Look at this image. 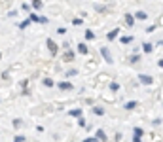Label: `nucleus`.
I'll list each match as a JSON object with an SVG mask.
<instances>
[{
  "mask_svg": "<svg viewBox=\"0 0 163 142\" xmlns=\"http://www.w3.org/2000/svg\"><path fill=\"white\" fill-rule=\"evenodd\" d=\"M142 134H144V131L140 127H135L133 129V138H142Z\"/></svg>",
  "mask_w": 163,
  "mask_h": 142,
  "instance_id": "obj_7",
  "label": "nucleus"
},
{
  "mask_svg": "<svg viewBox=\"0 0 163 142\" xmlns=\"http://www.w3.org/2000/svg\"><path fill=\"white\" fill-rule=\"evenodd\" d=\"M123 21H125V27H135V15H131V13H125Z\"/></svg>",
  "mask_w": 163,
  "mask_h": 142,
  "instance_id": "obj_4",
  "label": "nucleus"
},
{
  "mask_svg": "<svg viewBox=\"0 0 163 142\" xmlns=\"http://www.w3.org/2000/svg\"><path fill=\"white\" fill-rule=\"evenodd\" d=\"M135 19H139V21H144V19H148V13H146V11H142V10H139L137 13H135Z\"/></svg>",
  "mask_w": 163,
  "mask_h": 142,
  "instance_id": "obj_6",
  "label": "nucleus"
},
{
  "mask_svg": "<svg viewBox=\"0 0 163 142\" xmlns=\"http://www.w3.org/2000/svg\"><path fill=\"white\" fill-rule=\"evenodd\" d=\"M101 55L104 57V61L108 63V65H112V63H114V59H112V57H110V51H108V49H106V47H101Z\"/></svg>",
  "mask_w": 163,
  "mask_h": 142,
  "instance_id": "obj_3",
  "label": "nucleus"
},
{
  "mask_svg": "<svg viewBox=\"0 0 163 142\" xmlns=\"http://www.w3.org/2000/svg\"><path fill=\"white\" fill-rule=\"evenodd\" d=\"M68 116H72V118H80V116H82V108H74V110H70V112H68Z\"/></svg>",
  "mask_w": 163,
  "mask_h": 142,
  "instance_id": "obj_11",
  "label": "nucleus"
},
{
  "mask_svg": "<svg viewBox=\"0 0 163 142\" xmlns=\"http://www.w3.org/2000/svg\"><path fill=\"white\" fill-rule=\"evenodd\" d=\"M95 10H97L99 13H104V11H106V8H104V6H95Z\"/></svg>",
  "mask_w": 163,
  "mask_h": 142,
  "instance_id": "obj_23",
  "label": "nucleus"
},
{
  "mask_svg": "<svg viewBox=\"0 0 163 142\" xmlns=\"http://www.w3.org/2000/svg\"><path fill=\"white\" fill-rule=\"evenodd\" d=\"M83 142H101V140H99L97 137H91V138H86V140H83Z\"/></svg>",
  "mask_w": 163,
  "mask_h": 142,
  "instance_id": "obj_25",
  "label": "nucleus"
},
{
  "mask_svg": "<svg viewBox=\"0 0 163 142\" xmlns=\"http://www.w3.org/2000/svg\"><path fill=\"white\" fill-rule=\"evenodd\" d=\"M42 83H44L46 87H53V80H51V78H44V82H42Z\"/></svg>",
  "mask_w": 163,
  "mask_h": 142,
  "instance_id": "obj_17",
  "label": "nucleus"
},
{
  "mask_svg": "<svg viewBox=\"0 0 163 142\" xmlns=\"http://www.w3.org/2000/svg\"><path fill=\"white\" fill-rule=\"evenodd\" d=\"M13 142H25V137H15V138H13Z\"/></svg>",
  "mask_w": 163,
  "mask_h": 142,
  "instance_id": "obj_27",
  "label": "nucleus"
},
{
  "mask_svg": "<svg viewBox=\"0 0 163 142\" xmlns=\"http://www.w3.org/2000/svg\"><path fill=\"white\" fill-rule=\"evenodd\" d=\"M78 51H80L82 55H87L89 49H87V46H86V44H78Z\"/></svg>",
  "mask_w": 163,
  "mask_h": 142,
  "instance_id": "obj_14",
  "label": "nucleus"
},
{
  "mask_svg": "<svg viewBox=\"0 0 163 142\" xmlns=\"http://www.w3.org/2000/svg\"><path fill=\"white\" fill-rule=\"evenodd\" d=\"M97 138L101 140V142H108V137L104 134V131H103V129H99V131H97Z\"/></svg>",
  "mask_w": 163,
  "mask_h": 142,
  "instance_id": "obj_9",
  "label": "nucleus"
},
{
  "mask_svg": "<svg viewBox=\"0 0 163 142\" xmlns=\"http://www.w3.org/2000/svg\"><path fill=\"white\" fill-rule=\"evenodd\" d=\"M133 42V36H122L119 38V44H123V46H129Z\"/></svg>",
  "mask_w": 163,
  "mask_h": 142,
  "instance_id": "obj_10",
  "label": "nucleus"
},
{
  "mask_svg": "<svg viewBox=\"0 0 163 142\" xmlns=\"http://www.w3.org/2000/svg\"><path fill=\"white\" fill-rule=\"evenodd\" d=\"M139 61H140V55H131V59H129V63H131V65H137Z\"/></svg>",
  "mask_w": 163,
  "mask_h": 142,
  "instance_id": "obj_18",
  "label": "nucleus"
},
{
  "mask_svg": "<svg viewBox=\"0 0 163 142\" xmlns=\"http://www.w3.org/2000/svg\"><path fill=\"white\" fill-rule=\"evenodd\" d=\"M93 114H95V116H103L104 110L101 108V106H95V108H93Z\"/></svg>",
  "mask_w": 163,
  "mask_h": 142,
  "instance_id": "obj_19",
  "label": "nucleus"
},
{
  "mask_svg": "<svg viewBox=\"0 0 163 142\" xmlns=\"http://www.w3.org/2000/svg\"><path fill=\"white\" fill-rule=\"evenodd\" d=\"M133 142H142V140H140V138H133Z\"/></svg>",
  "mask_w": 163,
  "mask_h": 142,
  "instance_id": "obj_31",
  "label": "nucleus"
},
{
  "mask_svg": "<svg viewBox=\"0 0 163 142\" xmlns=\"http://www.w3.org/2000/svg\"><path fill=\"white\" fill-rule=\"evenodd\" d=\"M0 57H2V55H0Z\"/></svg>",
  "mask_w": 163,
  "mask_h": 142,
  "instance_id": "obj_32",
  "label": "nucleus"
},
{
  "mask_svg": "<svg viewBox=\"0 0 163 142\" xmlns=\"http://www.w3.org/2000/svg\"><path fill=\"white\" fill-rule=\"evenodd\" d=\"M78 123H80V125H82V127H83V125H86V119H83V118H82V116H80V118H78Z\"/></svg>",
  "mask_w": 163,
  "mask_h": 142,
  "instance_id": "obj_28",
  "label": "nucleus"
},
{
  "mask_svg": "<svg viewBox=\"0 0 163 142\" xmlns=\"http://www.w3.org/2000/svg\"><path fill=\"white\" fill-rule=\"evenodd\" d=\"M135 106H137V101H129V102L123 104V108H125V110H133Z\"/></svg>",
  "mask_w": 163,
  "mask_h": 142,
  "instance_id": "obj_16",
  "label": "nucleus"
},
{
  "mask_svg": "<svg viewBox=\"0 0 163 142\" xmlns=\"http://www.w3.org/2000/svg\"><path fill=\"white\" fill-rule=\"evenodd\" d=\"M31 21H34V23H40V17H36V15H34V13H31V17H29Z\"/></svg>",
  "mask_w": 163,
  "mask_h": 142,
  "instance_id": "obj_24",
  "label": "nucleus"
},
{
  "mask_svg": "<svg viewBox=\"0 0 163 142\" xmlns=\"http://www.w3.org/2000/svg\"><path fill=\"white\" fill-rule=\"evenodd\" d=\"M139 82L144 83V85H152V83H154V78L148 76V74H139Z\"/></svg>",
  "mask_w": 163,
  "mask_h": 142,
  "instance_id": "obj_1",
  "label": "nucleus"
},
{
  "mask_svg": "<svg viewBox=\"0 0 163 142\" xmlns=\"http://www.w3.org/2000/svg\"><path fill=\"white\" fill-rule=\"evenodd\" d=\"M57 87H59L61 91H72V89H74V85L70 83V82H61V83L57 85Z\"/></svg>",
  "mask_w": 163,
  "mask_h": 142,
  "instance_id": "obj_5",
  "label": "nucleus"
},
{
  "mask_svg": "<svg viewBox=\"0 0 163 142\" xmlns=\"http://www.w3.org/2000/svg\"><path fill=\"white\" fill-rule=\"evenodd\" d=\"M46 44H47V49H49V53H51V55H57L59 47H57V44H55L53 40H49V38H47V42H46Z\"/></svg>",
  "mask_w": 163,
  "mask_h": 142,
  "instance_id": "obj_2",
  "label": "nucleus"
},
{
  "mask_svg": "<svg viewBox=\"0 0 163 142\" xmlns=\"http://www.w3.org/2000/svg\"><path fill=\"white\" fill-rule=\"evenodd\" d=\"M63 61L72 63V61H74V53H72V51H67V53H65V57H63Z\"/></svg>",
  "mask_w": 163,
  "mask_h": 142,
  "instance_id": "obj_12",
  "label": "nucleus"
},
{
  "mask_svg": "<svg viewBox=\"0 0 163 142\" xmlns=\"http://www.w3.org/2000/svg\"><path fill=\"white\" fill-rule=\"evenodd\" d=\"M142 51L144 53H152L154 51V46L150 44V42H144V44H142Z\"/></svg>",
  "mask_w": 163,
  "mask_h": 142,
  "instance_id": "obj_8",
  "label": "nucleus"
},
{
  "mask_svg": "<svg viewBox=\"0 0 163 142\" xmlns=\"http://www.w3.org/2000/svg\"><path fill=\"white\" fill-rule=\"evenodd\" d=\"M86 40H87V42H93V40H95V32L89 31V28L86 31Z\"/></svg>",
  "mask_w": 163,
  "mask_h": 142,
  "instance_id": "obj_13",
  "label": "nucleus"
},
{
  "mask_svg": "<svg viewBox=\"0 0 163 142\" xmlns=\"http://www.w3.org/2000/svg\"><path fill=\"white\" fill-rule=\"evenodd\" d=\"M72 25H76V27H78V25H82V19H74V21H72Z\"/></svg>",
  "mask_w": 163,
  "mask_h": 142,
  "instance_id": "obj_29",
  "label": "nucleus"
},
{
  "mask_svg": "<svg viewBox=\"0 0 163 142\" xmlns=\"http://www.w3.org/2000/svg\"><path fill=\"white\" fill-rule=\"evenodd\" d=\"M13 127H15V129H17V127H21V119H13Z\"/></svg>",
  "mask_w": 163,
  "mask_h": 142,
  "instance_id": "obj_26",
  "label": "nucleus"
},
{
  "mask_svg": "<svg viewBox=\"0 0 163 142\" xmlns=\"http://www.w3.org/2000/svg\"><path fill=\"white\" fill-rule=\"evenodd\" d=\"M31 25V19H27V21H23V23H21L19 25V28H27V27H29Z\"/></svg>",
  "mask_w": 163,
  "mask_h": 142,
  "instance_id": "obj_22",
  "label": "nucleus"
},
{
  "mask_svg": "<svg viewBox=\"0 0 163 142\" xmlns=\"http://www.w3.org/2000/svg\"><path fill=\"white\" fill-rule=\"evenodd\" d=\"M118 34H119V28H114V31H110V32H108V36H106V38H108V40H114Z\"/></svg>",
  "mask_w": 163,
  "mask_h": 142,
  "instance_id": "obj_15",
  "label": "nucleus"
},
{
  "mask_svg": "<svg viewBox=\"0 0 163 142\" xmlns=\"http://www.w3.org/2000/svg\"><path fill=\"white\" fill-rule=\"evenodd\" d=\"M32 8L34 10H40L42 8V0H32Z\"/></svg>",
  "mask_w": 163,
  "mask_h": 142,
  "instance_id": "obj_20",
  "label": "nucleus"
},
{
  "mask_svg": "<svg viewBox=\"0 0 163 142\" xmlns=\"http://www.w3.org/2000/svg\"><path fill=\"white\" fill-rule=\"evenodd\" d=\"M110 89H112V91H114V93H116V91L119 89V83H116V82H112V83H110Z\"/></svg>",
  "mask_w": 163,
  "mask_h": 142,
  "instance_id": "obj_21",
  "label": "nucleus"
},
{
  "mask_svg": "<svg viewBox=\"0 0 163 142\" xmlns=\"http://www.w3.org/2000/svg\"><path fill=\"white\" fill-rule=\"evenodd\" d=\"M158 66H159V68H163V59H159V61H158Z\"/></svg>",
  "mask_w": 163,
  "mask_h": 142,
  "instance_id": "obj_30",
  "label": "nucleus"
}]
</instances>
